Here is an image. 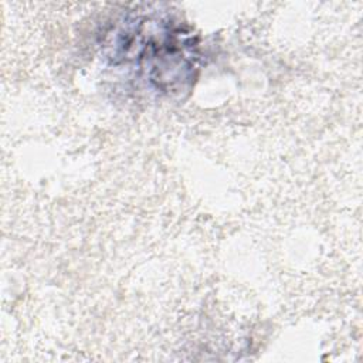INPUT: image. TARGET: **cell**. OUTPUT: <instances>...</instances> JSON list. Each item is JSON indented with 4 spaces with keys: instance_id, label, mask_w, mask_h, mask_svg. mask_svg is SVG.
Segmentation results:
<instances>
[{
    "instance_id": "cell-1",
    "label": "cell",
    "mask_w": 363,
    "mask_h": 363,
    "mask_svg": "<svg viewBox=\"0 0 363 363\" xmlns=\"http://www.w3.org/2000/svg\"><path fill=\"white\" fill-rule=\"evenodd\" d=\"M126 58H136L140 69L162 91H176L193 77V37L173 21H146L118 34Z\"/></svg>"
}]
</instances>
